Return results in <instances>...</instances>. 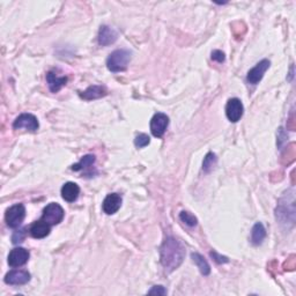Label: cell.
Instances as JSON below:
<instances>
[{"instance_id": "obj_1", "label": "cell", "mask_w": 296, "mask_h": 296, "mask_svg": "<svg viewBox=\"0 0 296 296\" xmlns=\"http://www.w3.org/2000/svg\"><path fill=\"white\" fill-rule=\"evenodd\" d=\"M185 258V248L181 241L171 236L165 238L160 251V262L168 273L177 270Z\"/></svg>"}, {"instance_id": "obj_2", "label": "cell", "mask_w": 296, "mask_h": 296, "mask_svg": "<svg viewBox=\"0 0 296 296\" xmlns=\"http://www.w3.org/2000/svg\"><path fill=\"white\" fill-rule=\"evenodd\" d=\"M132 54L126 49H119L111 52L107 59V68L111 72H122L128 69L129 63L131 62Z\"/></svg>"}, {"instance_id": "obj_3", "label": "cell", "mask_w": 296, "mask_h": 296, "mask_svg": "<svg viewBox=\"0 0 296 296\" xmlns=\"http://www.w3.org/2000/svg\"><path fill=\"white\" fill-rule=\"evenodd\" d=\"M24 218H26V207L22 204L10 206L5 214V221L9 228L19 227L23 222Z\"/></svg>"}, {"instance_id": "obj_4", "label": "cell", "mask_w": 296, "mask_h": 296, "mask_svg": "<svg viewBox=\"0 0 296 296\" xmlns=\"http://www.w3.org/2000/svg\"><path fill=\"white\" fill-rule=\"evenodd\" d=\"M276 217L277 220L280 222V223L287 224L288 222L293 225L295 221V206H294V199L291 200V203L288 204V199L286 203H279L278 204V207L276 210Z\"/></svg>"}, {"instance_id": "obj_5", "label": "cell", "mask_w": 296, "mask_h": 296, "mask_svg": "<svg viewBox=\"0 0 296 296\" xmlns=\"http://www.w3.org/2000/svg\"><path fill=\"white\" fill-rule=\"evenodd\" d=\"M65 212L63 210V207L57 203H50L47 207L43 210V216H42V220L48 222L50 225H55L61 223L64 219Z\"/></svg>"}, {"instance_id": "obj_6", "label": "cell", "mask_w": 296, "mask_h": 296, "mask_svg": "<svg viewBox=\"0 0 296 296\" xmlns=\"http://www.w3.org/2000/svg\"><path fill=\"white\" fill-rule=\"evenodd\" d=\"M169 125V117L163 112H157L150 119V132L156 138H161L167 131Z\"/></svg>"}, {"instance_id": "obj_7", "label": "cell", "mask_w": 296, "mask_h": 296, "mask_svg": "<svg viewBox=\"0 0 296 296\" xmlns=\"http://www.w3.org/2000/svg\"><path fill=\"white\" fill-rule=\"evenodd\" d=\"M13 128L15 130L26 129L30 132H36L40 128L38 119L31 114H21L19 117H16L13 123Z\"/></svg>"}, {"instance_id": "obj_8", "label": "cell", "mask_w": 296, "mask_h": 296, "mask_svg": "<svg viewBox=\"0 0 296 296\" xmlns=\"http://www.w3.org/2000/svg\"><path fill=\"white\" fill-rule=\"evenodd\" d=\"M243 112H244V107L239 98H230L225 105V116L231 123L238 122L242 118Z\"/></svg>"}, {"instance_id": "obj_9", "label": "cell", "mask_w": 296, "mask_h": 296, "mask_svg": "<svg viewBox=\"0 0 296 296\" xmlns=\"http://www.w3.org/2000/svg\"><path fill=\"white\" fill-rule=\"evenodd\" d=\"M271 62L269 59H263L260 61L258 64H257L255 68H252L248 72V75H246V81L251 84H257L262 81L264 74L270 69Z\"/></svg>"}, {"instance_id": "obj_10", "label": "cell", "mask_w": 296, "mask_h": 296, "mask_svg": "<svg viewBox=\"0 0 296 296\" xmlns=\"http://www.w3.org/2000/svg\"><path fill=\"white\" fill-rule=\"evenodd\" d=\"M3 281L7 285H12V286H21V285H26L30 281V273L24 270H13L9 271L5 276Z\"/></svg>"}, {"instance_id": "obj_11", "label": "cell", "mask_w": 296, "mask_h": 296, "mask_svg": "<svg viewBox=\"0 0 296 296\" xmlns=\"http://www.w3.org/2000/svg\"><path fill=\"white\" fill-rule=\"evenodd\" d=\"M30 253L24 248H14L8 255V265L12 267H20L24 265L29 259Z\"/></svg>"}, {"instance_id": "obj_12", "label": "cell", "mask_w": 296, "mask_h": 296, "mask_svg": "<svg viewBox=\"0 0 296 296\" xmlns=\"http://www.w3.org/2000/svg\"><path fill=\"white\" fill-rule=\"evenodd\" d=\"M122 206V197L118 195V193H110L105 197L103 200V204H102V210L105 214L108 216H111V214H115L118 212V210L121 209Z\"/></svg>"}, {"instance_id": "obj_13", "label": "cell", "mask_w": 296, "mask_h": 296, "mask_svg": "<svg viewBox=\"0 0 296 296\" xmlns=\"http://www.w3.org/2000/svg\"><path fill=\"white\" fill-rule=\"evenodd\" d=\"M118 38V33L116 31L114 28L109 26H102L100 28V31H98L97 41L98 44L102 45V47H108V45L114 44Z\"/></svg>"}, {"instance_id": "obj_14", "label": "cell", "mask_w": 296, "mask_h": 296, "mask_svg": "<svg viewBox=\"0 0 296 296\" xmlns=\"http://www.w3.org/2000/svg\"><path fill=\"white\" fill-rule=\"evenodd\" d=\"M29 231H30V235L33 236L34 238H44L50 234L51 225L49 224L48 222H45L44 220L41 219L31 224Z\"/></svg>"}, {"instance_id": "obj_15", "label": "cell", "mask_w": 296, "mask_h": 296, "mask_svg": "<svg viewBox=\"0 0 296 296\" xmlns=\"http://www.w3.org/2000/svg\"><path fill=\"white\" fill-rule=\"evenodd\" d=\"M107 94H108V90L104 86L94 84V86L88 87L86 90L82 91V93H80V97L86 101H91V100H97V98L104 97Z\"/></svg>"}, {"instance_id": "obj_16", "label": "cell", "mask_w": 296, "mask_h": 296, "mask_svg": "<svg viewBox=\"0 0 296 296\" xmlns=\"http://www.w3.org/2000/svg\"><path fill=\"white\" fill-rule=\"evenodd\" d=\"M47 82L52 93H58L63 87L68 82V77L66 76H58L55 71H50L47 74Z\"/></svg>"}, {"instance_id": "obj_17", "label": "cell", "mask_w": 296, "mask_h": 296, "mask_svg": "<svg viewBox=\"0 0 296 296\" xmlns=\"http://www.w3.org/2000/svg\"><path fill=\"white\" fill-rule=\"evenodd\" d=\"M80 195V188L79 185L73 182H68L63 185L62 188V197L63 199L66 200L68 203H73L77 199Z\"/></svg>"}, {"instance_id": "obj_18", "label": "cell", "mask_w": 296, "mask_h": 296, "mask_svg": "<svg viewBox=\"0 0 296 296\" xmlns=\"http://www.w3.org/2000/svg\"><path fill=\"white\" fill-rule=\"evenodd\" d=\"M266 237V229L262 222H257L251 230V243L253 245H260Z\"/></svg>"}, {"instance_id": "obj_19", "label": "cell", "mask_w": 296, "mask_h": 296, "mask_svg": "<svg viewBox=\"0 0 296 296\" xmlns=\"http://www.w3.org/2000/svg\"><path fill=\"white\" fill-rule=\"evenodd\" d=\"M191 258L193 262L196 263V265L198 266L200 273H202L203 276H209L211 273V267H210V264L207 263V260L204 258L200 253H197V252L192 253Z\"/></svg>"}, {"instance_id": "obj_20", "label": "cell", "mask_w": 296, "mask_h": 296, "mask_svg": "<svg viewBox=\"0 0 296 296\" xmlns=\"http://www.w3.org/2000/svg\"><path fill=\"white\" fill-rule=\"evenodd\" d=\"M95 155H91V154H88V155H84L82 156V158L77 162V163L73 164L72 165V170L73 171H80V170H83V169H87L91 167L95 163Z\"/></svg>"}, {"instance_id": "obj_21", "label": "cell", "mask_w": 296, "mask_h": 296, "mask_svg": "<svg viewBox=\"0 0 296 296\" xmlns=\"http://www.w3.org/2000/svg\"><path fill=\"white\" fill-rule=\"evenodd\" d=\"M218 162V157L214 153H209L204 158L203 162V170L205 172H210L211 170H213V168L216 167Z\"/></svg>"}, {"instance_id": "obj_22", "label": "cell", "mask_w": 296, "mask_h": 296, "mask_svg": "<svg viewBox=\"0 0 296 296\" xmlns=\"http://www.w3.org/2000/svg\"><path fill=\"white\" fill-rule=\"evenodd\" d=\"M179 219H181L182 222H184L186 225H189V227H195V225L198 223L197 218L190 212H186V211L181 212V214H179Z\"/></svg>"}, {"instance_id": "obj_23", "label": "cell", "mask_w": 296, "mask_h": 296, "mask_svg": "<svg viewBox=\"0 0 296 296\" xmlns=\"http://www.w3.org/2000/svg\"><path fill=\"white\" fill-rule=\"evenodd\" d=\"M149 143H150V138L147 135H145V133H142V135L137 136L135 139V145L138 148L146 147L149 145Z\"/></svg>"}, {"instance_id": "obj_24", "label": "cell", "mask_w": 296, "mask_h": 296, "mask_svg": "<svg viewBox=\"0 0 296 296\" xmlns=\"http://www.w3.org/2000/svg\"><path fill=\"white\" fill-rule=\"evenodd\" d=\"M24 237H26V229H20V230L14 231L12 236V242L14 244H17V243H22Z\"/></svg>"}, {"instance_id": "obj_25", "label": "cell", "mask_w": 296, "mask_h": 296, "mask_svg": "<svg viewBox=\"0 0 296 296\" xmlns=\"http://www.w3.org/2000/svg\"><path fill=\"white\" fill-rule=\"evenodd\" d=\"M211 257H212V258L216 260L217 263H219V264H225V263H229V259H228V257H224V256H221V255H219V253L218 252H216V251H211Z\"/></svg>"}, {"instance_id": "obj_26", "label": "cell", "mask_w": 296, "mask_h": 296, "mask_svg": "<svg viewBox=\"0 0 296 296\" xmlns=\"http://www.w3.org/2000/svg\"><path fill=\"white\" fill-rule=\"evenodd\" d=\"M148 294H155V295H165L167 290L163 286H154L150 291H148Z\"/></svg>"}, {"instance_id": "obj_27", "label": "cell", "mask_w": 296, "mask_h": 296, "mask_svg": "<svg viewBox=\"0 0 296 296\" xmlns=\"http://www.w3.org/2000/svg\"><path fill=\"white\" fill-rule=\"evenodd\" d=\"M212 59H213V61L218 62V63H223L224 59H225L224 54L220 50H214L212 52Z\"/></svg>"}, {"instance_id": "obj_28", "label": "cell", "mask_w": 296, "mask_h": 296, "mask_svg": "<svg viewBox=\"0 0 296 296\" xmlns=\"http://www.w3.org/2000/svg\"><path fill=\"white\" fill-rule=\"evenodd\" d=\"M295 256H292V259H288V263L286 262L285 264V269H288V270H294L295 267Z\"/></svg>"}]
</instances>
